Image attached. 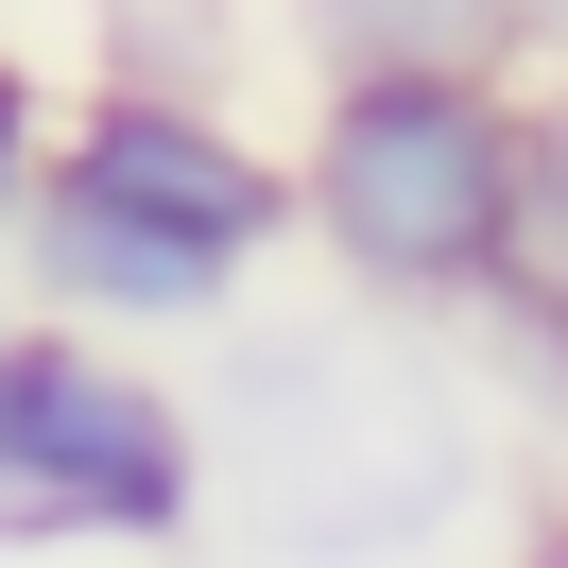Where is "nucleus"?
<instances>
[{
	"label": "nucleus",
	"mask_w": 568,
	"mask_h": 568,
	"mask_svg": "<svg viewBox=\"0 0 568 568\" xmlns=\"http://www.w3.org/2000/svg\"><path fill=\"white\" fill-rule=\"evenodd\" d=\"M207 499L242 517L258 568H396L483 499V414L430 345L379 327H258L207 430Z\"/></svg>",
	"instance_id": "obj_1"
},
{
	"label": "nucleus",
	"mask_w": 568,
	"mask_h": 568,
	"mask_svg": "<svg viewBox=\"0 0 568 568\" xmlns=\"http://www.w3.org/2000/svg\"><path fill=\"white\" fill-rule=\"evenodd\" d=\"M52 173L104 190V207H139V224H173V242H207V258H242V276L293 242V155H258L242 121H224V87L104 70L70 121H52Z\"/></svg>",
	"instance_id": "obj_4"
},
{
	"label": "nucleus",
	"mask_w": 568,
	"mask_h": 568,
	"mask_svg": "<svg viewBox=\"0 0 568 568\" xmlns=\"http://www.w3.org/2000/svg\"><path fill=\"white\" fill-rule=\"evenodd\" d=\"M517 36H568V0H517Z\"/></svg>",
	"instance_id": "obj_10"
},
{
	"label": "nucleus",
	"mask_w": 568,
	"mask_h": 568,
	"mask_svg": "<svg viewBox=\"0 0 568 568\" xmlns=\"http://www.w3.org/2000/svg\"><path fill=\"white\" fill-rule=\"evenodd\" d=\"M18 276L70 327H224L242 311V258L173 242V224L104 207V190H70V173H36V207H18Z\"/></svg>",
	"instance_id": "obj_5"
},
{
	"label": "nucleus",
	"mask_w": 568,
	"mask_h": 568,
	"mask_svg": "<svg viewBox=\"0 0 568 568\" xmlns=\"http://www.w3.org/2000/svg\"><path fill=\"white\" fill-rule=\"evenodd\" d=\"M36 173H52V104H36V70L0 52V224L36 207Z\"/></svg>",
	"instance_id": "obj_9"
},
{
	"label": "nucleus",
	"mask_w": 568,
	"mask_h": 568,
	"mask_svg": "<svg viewBox=\"0 0 568 568\" xmlns=\"http://www.w3.org/2000/svg\"><path fill=\"white\" fill-rule=\"evenodd\" d=\"M465 327H483V379L517 396L534 430H568V276H534V258H499V276L465 293Z\"/></svg>",
	"instance_id": "obj_7"
},
{
	"label": "nucleus",
	"mask_w": 568,
	"mask_h": 568,
	"mask_svg": "<svg viewBox=\"0 0 568 568\" xmlns=\"http://www.w3.org/2000/svg\"><path fill=\"white\" fill-rule=\"evenodd\" d=\"M327 70H499L517 0H293Z\"/></svg>",
	"instance_id": "obj_6"
},
{
	"label": "nucleus",
	"mask_w": 568,
	"mask_h": 568,
	"mask_svg": "<svg viewBox=\"0 0 568 568\" xmlns=\"http://www.w3.org/2000/svg\"><path fill=\"white\" fill-rule=\"evenodd\" d=\"M534 568H568V517H551V534H534Z\"/></svg>",
	"instance_id": "obj_11"
},
{
	"label": "nucleus",
	"mask_w": 568,
	"mask_h": 568,
	"mask_svg": "<svg viewBox=\"0 0 568 568\" xmlns=\"http://www.w3.org/2000/svg\"><path fill=\"white\" fill-rule=\"evenodd\" d=\"M517 139L534 104L499 70H327L293 224L362 276V311H465L517 258Z\"/></svg>",
	"instance_id": "obj_2"
},
{
	"label": "nucleus",
	"mask_w": 568,
	"mask_h": 568,
	"mask_svg": "<svg viewBox=\"0 0 568 568\" xmlns=\"http://www.w3.org/2000/svg\"><path fill=\"white\" fill-rule=\"evenodd\" d=\"M207 430L104 327H0V534H190Z\"/></svg>",
	"instance_id": "obj_3"
},
{
	"label": "nucleus",
	"mask_w": 568,
	"mask_h": 568,
	"mask_svg": "<svg viewBox=\"0 0 568 568\" xmlns=\"http://www.w3.org/2000/svg\"><path fill=\"white\" fill-rule=\"evenodd\" d=\"M517 258L568 276V104H534V139H517Z\"/></svg>",
	"instance_id": "obj_8"
}]
</instances>
